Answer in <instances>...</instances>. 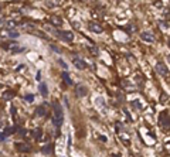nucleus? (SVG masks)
<instances>
[{
  "label": "nucleus",
  "instance_id": "f257e3e1",
  "mask_svg": "<svg viewBox=\"0 0 170 157\" xmlns=\"http://www.w3.org/2000/svg\"><path fill=\"white\" fill-rule=\"evenodd\" d=\"M64 120V112H62V106L58 102L53 103V123L56 127H60Z\"/></svg>",
  "mask_w": 170,
  "mask_h": 157
},
{
  "label": "nucleus",
  "instance_id": "f03ea898",
  "mask_svg": "<svg viewBox=\"0 0 170 157\" xmlns=\"http://www.w3.org/2000/svg\"><path fill=\"white\" fill-rule=\"evenodd\" d=\"M159 120H160V126L163 127V129H170V116H169V112L167 111L162 112Z\"/></svg>",
  "mask_w": 170,
  "mask_h": 157
},
{
  "label": "nucleus",
  "instance_id": "7ed1b4c3",
  "mask_svg": "<svg viewBox=\"0 0 170 157\" xmlns=\"http://www.w3.org/2000/svg\"><path fill=\"white\" fill-rule=\"evenodd\" d=\"M57 37L60 38V40L65 41V43H71L72 40H74V33H71V31H58V36Z\"/></svg>",
  "mask_w": 170,
  "mask_h": 157
},
{
  "label": "nucleus",
  "instance_id": "20e7f679",
  "mask_svg": "<svg viewBox=\"0 0 170 157\" xmlns=\"http://www.w3.org/2000/svg\"><path fill=\"white\" fill-rule=\"evenodd\" d=\"M155 69L159 75H162V77H167V75H169V69H167V67L164 65V62H158Z\"/></svg>",
  "mask_w": 170,
  "mask_h": 157
},
{
  "label": "nucleus",
  "instance_id": "39448f33",
  "mask_svg": "<svg viewBox=\"0 0 170 157\" xmlns=\"http://www.w3.org/2000/svg\"><path fill=\"white\" fill-rule=\"evenodd\" d=\"M75 95L78 96V98H84V96L88 95V88L85 85H82V83H80V85L75 86Z\"/></svg>",
  "mask_w": 170,
  "mask_h": 157
},
{
  "label": "nucleus",
  "instance_id": "423d86ee",
  "mask_svg": "<svg viewBox=\"0 0 170 157\" xmlns=\"http://www.w3.org/2000/svg\"><path fill=\"white\" fill-rule=\"evenodd\" d=\"M72 64L75 65V68H78V69H85L87 68V62L84 61L81 57H72Z\"/></svg>",
  "mask_w": 170,
  "mask_h": 157
},
{
  "label": "nucleus",
  "instance_id": "0eeeda50",
  "mask_svg": "<svg viewBox=\"0 0 170 157\" xmlns=\"http://www.w3.org/2000/svg\"><path fill=\"white\" fill-rule=\"evenodd\" d=\"M88 28H90L92 33H96V34H101L102 31H104L102 26L99 24V23H96V21H90L88 23Z\"/></svg>",
  "mask_w": 170,
  "mask_h": 157
},
{
  "label": "nucleus",
  "instance_id": "6e6552de",
  "mask_svg": "<svg viewBox=\"0 0 170 157\" xmlns=\"http://www.w3.org/2000/svg\"><path fill=\"white\" fill-rule=\"evenodd\" d=\"M16 150L20 151V153H28V151L31 150V146L28 145V143H16Z\"/></svg>",
  "mask_w": 170,
  "mask_h": 157
},
{
  "label": "nucleus",
  "instance_id": "1a4fd4ad",
  "mask_svg": "<svg viewBox=\"0 0 170 157\" xmlns=\"http://www.w3.org/2000/svg\"><path fill=\"white\" fill-rule=\"evenodd\" d=\"M140 38H142V41H146V43H153L155 41V36L150 31H143L140 34Z\"/></svg>",
  "mask_w": 170,
  "mask_h": 157
},
{
  "label": "nucleus",
  "instance_id": "9d476101",
  "mask_svg": "<svg viewBox=\"0 0 170 157\" xmlns=\"http://www.w3.org/2000/svg\"><path fill=\"white\" fill-rule=\"evenodd\" d=\"M16 130H19L16 126H12V127H7V129H4L3 132H2V137H0V140H2V142H4V139H6L7 136L13 135V133L16 132Z\"/></svg>",
  "mask_w": 170,
  "mask_h": 157
},
{
  "label": "nucleus",
  "instance_id": "9b49d317",
  "mask_svg": "<svg viewBox=\"0 0 170 157\" xmlns=\"http://www.w3.org/2000/svg\"><path fill=\"white\" fill-rule=\"evenodd\" d=\"M121 85H122V88H125V89L129 91V92H135V91H136V86L133 85V83H130L129 81H126V79L122 81Z\"/></svg>",
  "mask_w": 170,
  "mask_h": 157
},
{
  "label": "nucleus",
  "instance_id": "f8f14e48",
  "mask_svg": "<svg viewBox=\"0 0 170 157\" xmlns=\"http://www.w3.org/2000/svg\"><path fill=\"white\" fill-rule=\"evenodd\" d=\"M2 21H3V28H6L7 31L14 30V28L17 27V23L13 21V20H9V21H4V20H2Z\"/></svg>",
  "mask_w": 170,
  "mask_h": 157
},
{
  "label": "nucleus",
  "instance_id": "ddd939ff",
  "mask_svg": "<svg viewBox=\"0 0 170 157\" xmlns=\"http://www.w3.org/2000/svg\"><path fill=\"white\" fill-rule=\"evenodd\" d=\"M46 113H47V105L46 103L41 105V106H38V108L36 109V116H38V117L46 116Z\"/></svg>",
  "mask_w": 170,
  "mask_h": 157
},
{
  "label": "nucleus",
  "instance_id": "4468645a",
  "mask_svg": "<svg viewBox=\"0 0 170 157\" xmlns=\"http://www.w3.org/2000/svg\"><path fill=\"white\" fill-rule=\"evenodd\" d=\"M50 23H51L54 27H58V26L62 24V19L58 17V16H51V17H50Z\"/></svg>",
  "mask_w": 170,
  "mask_h": 157
},
{
  "label": "nucleus",
  "instance_id": "2eb2a0df",
  "mask_svg": "<svg viewBox=\"0 0 170 157\" xmlns=\"http://www.w3.org/2000/svg\"><path fill=\"white\" fill-rule=\"evenodd\" d=\"M62 81H64L65 85H68V86H71V85H72V79L70 78L68 72H62Z\"/></svg>",
  "mask_w": 170,
  "mask_h": 157
},
{
  "label": "nucleus",
  "instance_id": "dca6fc26",
  "mask_svg": "<svg viewBox=\"0 0 170 157\" xmlns=\"http://www.w3.org/2000/svg\"><path fill=\"white\" fill-rule=\"evenodd\" d=\"M40 92H41V95H43L44 98H47V95H48V88H47V85L44 82L40 83Z\"/></svg>",
  "mask_w": 170,
  "mask_h": 157
},
{
  "label": "nucleus",
  "instance_id": "f3484780",
  "mask_svg": "<svg viewBox=\"0 0 170 157\" xmlns=\"http://www.w3.org/2000/svg\"><path fill=\"white\" fill-rule=\"evenodd\" d=\"M41 135H43V130L41 129H34L33 132H31V136H33L34 139H36V140H38V139H41Z\"/></svg>",
  "mask_w": 170,
  "mask_h": 157
},
{
  "label": "nucleus",
  "instance_id": "a211bd4d",
  "mask_svg": "<svg viewBox=\"0 0 170 157\" xmlns=\"http://www.w3.org/2000/svg\"><path fill=\"white\" fill-rule=\"evenodd\" d=\"M130 105H132L133 108H136V109H139V111H142L143 109V103L140 101H138V99H135V101H132L130 102Z\"/></svg>",
  "mask_w": 170,
  "mask_h": 157
},
{
  "label": "nucleus",
  "instance_id": "6ab92c4d",
  "mask_svg": "<svg viewBox=\"0 0 170 157\" xmlns=\"http://www.w3.org/2000/svg\"><path fill=\"white\" fill-rule=\"evenodd\" d=\"M41 151H43L44 154H51V153H53V145H47V146H44V147L41 149Z\"/></svg>",
  "mask_w": 170,
  "mask_h": 157
},
{
  "label": "nucleus",
  "instance_id": "aec40b11",
  "mask_svg": "<svg viewBox=\"0 0 170 157\" xmlns=\"http://www.w3.org/2000/svg\"><path fill=\"white\" fill-rule=\"evenodd\" d=\"M14 98V93L12 92V91H6V92L3 93V99L4 101H10V99Z\"/></svg>",
  "mask_w": 170,
  "mask_h": 157
},
{
  "label": "nucleus",
  "instance_id": "412c9836",
  "mask_svg": "<svg viewBox=\"0 0 170 157\" xmlns=\"http://www.w3.org/2000/svg\"><path fill=\"white\" fill-rule=\"evenodd\" d=\"M88 50H90V52H91V54H92L94 57H98V55H99V50L96 48V47L90 45V47H88Z\"/></svg>",
  "mask_w": 170,
  "mask_h": 157
},
{
  "label": "nucleus",
  "instance_id": "4be33fe9",
  "mask_svg": "<svg viewBox=\"0 0 170 157\" xmlns=\"http://www.w3.org/2000/svg\"><path fill=\"white\" fill-rule=\"evenodd\" d=\"M47 6H48V7H57V6H60V0H47Z\"/></svg>",
  "mask_w": 170,
  "mask_h": 157
},
{
  "label": "nucleus",
  "instance_id": "5701e85b",
  "mask_svg": "<svg viewBox=\"0 0 170 157\" xmlns=\"http://www.w3.org/2000/svg\"><path fill=\"white\" fill-rule=\"evenodd\" d=\"M7 36H9L10 38H17V37L20 36V34H19V31H16V30H10Z\"/></svg>",
  "mask_w": 170,
  "mask_h": 157
},
{
  "label": "nucleus",
  "instance_id": "b1692460",
  "mask_svg": "<svg viewBox=\"0 0 170 157\" xmlns=\"http://www.w3.org/2000/svg\"><path fill=\"white\" fill-rule=\"evenodd\" d=\"M167 99H169V95H167V93H164V92H162L160 93V103H166Z\"/></svg>",
  "mask_w": 170,
  "mask_h": 157
},
{
  "label": "nucleus",
  "instance_id": "393cba45",
  "mask_svg": "<svg viewBox=\"0 0 170 157\" xmlns=\"http://www.w3.org/2000/svg\"><path fill=\"white\" fill-rule=\"evenodd\" d=\"M19 133L23 136V137H27V135H28V132L27 130H24V129H19Z\"/></svg>",
  "mask_w": 170,
  "mask_h": 157
},
{
  "label": "nucleus",
  "instance_id": "a878e982",
  "mask_svg": "<svg viewBox=\"0 0 170 157\" xmlns=\"http://www.w3.org/2000/svg\"><path fill=\"white\" fill-rule=\"evenodd\" d=\"M24 99H26L27 102H33V101H34V95H26Z\"/></svg>",
  "mask_w": 170,
  "mask_h": 157
},
{
  "label": "nucleus",
  "instance_id": "bb28decb",
  "mask_svg": "<svg viewBox=\"0 0 170 157\" xmlns=\"http://www.w3.org/2000/svg\"><path fill=\"white\" fill-rule=\"evenodd\" d=\"M58 62H60V64H61V65H62V67H64V68H67V64H65V62L62 61V59H58Z\"/></svg>",
  "mask_w": 170,
  "mask_h": 157
},
{
  "label": "nucleus",
  "instance_id": "cd10ccee",
  "mask_svg": "<svg viewBox=\"0 0 170 157\" xmlns=\"http://www.w3.org/2000/svg\"><path fill=\"white\" fill-rule=\"evenodd\" d=\"M23 68H24V65H19V67L16 68V71H22Z\"/></svg>",
  "mask_w": 170,
  "mask_h": 157
},
{
  "label": "nucleus",
  "instance_id": "c85d7f7f",
  "mask_svg": "<svg viewBox=\"0 0 170 157\" xmlns=\"http://www.w3.org/2000/svg\"><path fill=\"white\" fill-rule=\"evenodd\" d=\"M12 115H13V116H16V108H14V106H12Z\"/></svg>",
  "mask_w": 170,
  "mask_h": 157
},
{
  "label": "nucleus",
  "instance_id": "c756f323",
  "mask_svg": "<svg viewBox=\"0 0 170 157\" xmlns=\"http://www.w3.org/2000/svg\"><path fill=\"white\" fill-rule=\"evenodd\" d=\"M99 140H101V142H106V137H104V136H99Z\"/></svg>",
  "mask_w": 170,
  "mask_h": 157
},
{
  "label": "nucleus",
  "instance_id": "7c9ffc66",
  "mask_svg": "<svg viewBox=\"0 0 170 157\" xmlns=\"http://www.w3.org/2000/svg\"><path fill=\"white\" fill-rule=\"evenodd\" d=\"M40 79H41V72H37V81L40 82Z\"/></svg>",
  "mask_w": 170,
  "mask_h": 157
},
{
  "label": "nucleus",
  "instance_id": "2f4dec72",
  "mask_svg": "<svg viewBox=\"0 0 170 157\" xmlns=\"http://www.w3.org/2000/svg\"><path fill=\"white\" fill-rule=\"evenodd\" d=\"M167 59H169V62H170V54H169V55H167Z\"/></svg>",
  "mask_w": 170,
  "mask_h": 157
},
{
  "label": "nucleus",
  "instance_id": "473e14b6",
  "mask_svg": "<svg viewBox=\"0 0 170 157\" xmlns=\"http://www.w3.org/2000/svg\"><path fill=\"white\" fill-rule=\"evenodd\" d=\"M112 157H119V156H116V154H112Z\"/></svg>",
  "mask_w": 170,
  "mask_h": 157
},
{
  "label": "nucleus",
  "instance_id": "72a5a7b5",
  "mask_svg": "<svg viewBox=\"0 0 170 157\" xmlns=\"http://www.w3.org/2000/svg\"><path fill=\"white\" fill-rule=\"evenodd\" d=\"M169 47H170V41H169Z\"/></svg>",
  "mask_w": 170,
  "mask_h": 157
}]
</instances>
